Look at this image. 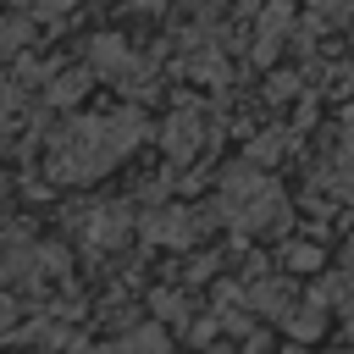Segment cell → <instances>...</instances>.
Returning <instances> with one entry per match:
<instances>
[{
  "label": "cell",
  "mask_w": 354,
  "mask_h": 354,
  "mask_svg": "<svg viewBox=\"0 0 354 354\" xmlns=\"http://www.w3.org/2000/svg\"><path fill=\"white\" fill-rule=\"evenodd\" d=\"M144 138V116L122 111V116H88V122H66L50 138V166L61 183H88L100 177L122 149H133Z\"/></svg>",
  "instance_id": "1"
},
{
  "label": "cell",
  "mask_w": 354,
  "mask_h": 354,
  "mask_svg": "<svg viewBox=\"0 0 354 354\" xmlns=\"http://www.w3.org/2000/svg\"><path fill=\"white\" fill-rule=\"evenodd\" d=\"M221 216L243 232H271L282 221V194L254 166H238L232 177H221Z\"/></svg>",
  "instance_id": "2"
},
{
  "label": "cell",
  "mask_w": 354,
  "mask_h": 354,
  "mask_svg": "<svg viewBox=\"0 0 354 354\" xmlns=\"http://www.w3.org/2000/svg\"><path fill=\"white\" fill-rule=\"evenodd\" d=\"M149 243H188V210H155V216H144V227H138Z\"/></svg>",
  "instance_id": "3"
},
{
  "label": "cell",
  "mask_w": 354,
  "mask_h": 354,
  "mask_svg": "<svg viewBox=\"0 0 354 354\" xmlns=\"http://www.w3.org/2000/svg\"><path fill=\"white\" fill-rule=\"evenodd\" d=\"M332 188L343 199H354V116H343V138H337V155H332Z\"/></svg>",
  "instance_id": "4"
},
{
  "label": "cell",
  "mask_w": 354,
  "mask_h": 354,
  "mask_svg": "<svg viewBox=\"0 0 354 354\" xmlns=\"http://www.w3.org/2000/svg\"><path fill=\"white\" fill-rule=\"evenodd\" d=\"M194 144H199V116L194 111H183V116H171L166 122V155H194Z\"/></svg>",
  "instance_id": "5"
},
{
  "label": "cell",
  "mask_w": 354,
  "mask_h": 354,
  "mask_svg": "<svg viewBox=\"0 0 354 354\" xmlns=\"http://www.w3.org/2000/svg\"><path fill=\"white\" fill-rule=\"evenodd\" d=\"M94 66H100V72L127 77V72H133V55H127V44H122V39H94Z\"/></svg>",
  "instance_id": "6"
},
{
  "label": "cell",
  "mask_w": 354,
  "mask_h": 354,
  "mask_svg": "<svg viewBox=\"0 0 354 354\" xmlns=\"http://www.w3.org/2000/svg\"><path fill=\"white\" fill-rule=\"evenodd\" d=\"M83 232H88L94 243H116V238H127V216H122V210H94V216L83 221Z\"/></svg>",
  "instance_id": "7"
},
{
  "label": "cell",
  "mask_w": 354,
  "mask_h": 354,
  "mask_svg": "<svg viewBox=\"0 0 354 354\" xmlns=\"http://www.w3.org/2000/svg\"><path fill=\"white\" fill-rule=\"evenodd\" d=\"M282 22H288V6L277 0V6H271V17H260V61H271V55H277V44H282Z\"/></svg>",
  "instance_id": "8"
},
{
  "label": "cell",
  "mask_w": 354,
  "mask_h": 354,
  "mask_svg": "<svg viewBox=\"0 0 354 354\" xmlns=\"http://www.w3.org/2000/svg\"><path fill=\"white\" fill-rule=\"evenodd\" d=\"M249 299L260 304V315H288V288H282V282H260Z\"/></svg>",
  "instance_id": "9"
},
{
  "label": "cell",
  "mask_w": 354,
  "mask_h": 354,
  "mask_svg": "<svg viewBox=\"0 0 354 354\" xmlns=\"http://www.w3.org/2000/svg\"><path fill=\"white\" fill-rule=\"evenodd\" d=\"M83 88H88V77H83V72H66V77H55V88H50V100H55V105H72V100H77Z\"/></svg>",
  "instance_id": "10"
},
{
  "label": "cell",
  "mask_w": 354,
  "mask_h": 354,
  "mask_svg": "<svg viewBox=\"0 0 354 354\" xmlns=\"http://www.w3.org/2000/svg\"><path fill=\"white\" fill-rule=\"evenodd\" d=\"M293 337H321V304H310V315H288Z\"/></svg>",
  "instance_id": "11"
},
{
  "label": "cell",
  "mask_w": 354,
  "mask_h": 354,
  "mask_svg": "<svg viewBox=\"0 0 354 354\" xmlns=\"http://www.w3.org/2000/svg\"><path fill=\"white\" fill-rule=\"evenodd\" d=\"M315 266H321V249H304V243L288 249V271H315Z\"/></svg>",
  "instance_id": "12"
},
{
  "label": "cell",
  "mask_w": 354,
  "mask_h": 354,
  "mask_svg": "<svg viewBox=\"0 0 354 354\" xmlns=\"http://www.w3.org/2000/svg\"><path fill=\"white\" fill-rule=\"evenodd\" d=\"M183 304H188L183 293H155V310H160L166 321H183Z\"/></svg>",
  "instance_id": "13"
},
{
  "label": "cell",
  "mask_w": 354,
  "mask_h": 354,
  "mask_svg": "<svg viewBox=\"0 0 354 354\" xmlns=\"http://www.w3.org/2000/svg\"><path fill=\"white\" fill-rule=\"evenodd\" d=\"M310 6H315L321 17H348V11H354V0H310Z\"/></svg>",
  "instance_id": "14"
},
{
  "label": "cell",
  "mask_w": 354,
  "mask_h": 354,
  "mask_svg": "<svg viewBox=\"0 0 354 354\" xmlns=\"http://www.w3.org/2000/svg\"><path fill=\"white\" fill-rule=\"evenodd\" d=\"M127 343H166V332H155V326H138V332H127Z\"/></svg>",
  "instance_id": "15"
},
{
  "label": "cell",
  "mask_w": 354,
  "mask_h": 354,
  "mask_svg": "<svg viewBox=\"0 0 354 354\" xmlns=\"http://www.w3.org/2000/svg\"><path fill=\"white\" fill-rule=\"evenodd\" d=\"M6 321H11V304H0V332H6Z\"/></svg>",
  "instance_id": "16"
},
{
  "label": "cell",
  "mask_w": 354,
  "mask_h": 354,
  "mask_svg": "<svg viewBox=\"0 0 354 354\" xmlns=\"http://www.w3.org/2000/svg\"><path fill=\"white\" fill-rule=\"evenodd\" d=\"M0 127H6V111H0Z\"/></svg>",
  "instance_id": "17"
}]
</instances>
